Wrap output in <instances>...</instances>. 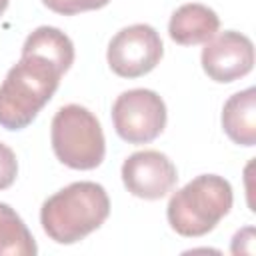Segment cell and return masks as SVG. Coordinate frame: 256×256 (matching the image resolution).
I'll use <instances>...</instances> for the list:
<instances>
[{"mask_svg": "<svg viewBox=\"0 0 256 256\" xmlns=\"http://www.w3.org/2000/svg\"><path fill=\"white\" fill-rule=\"evenodd\" d=\"M62 72L48 58L22 54L0 84V126L26 128L58 90Z\"/></svg>", "mask_w": 256, "mask_h": 256, "instance_id": "cell-1", "label": "cell"}, {"mask_svg": "<svg viewBox=\"0 0 256 256\" xmlns=\"http://www.w3.org/2000/svg\"><path fill=\"white\" fill-rule=\"evenodd\" d=\"M22 54H36L48 58L64 74L74 62V44L62 30L54 26H40L24 40Z\"/></svg>", "mask_w": 256, "mask_h": 256, "instance_id": "cell-11", "label": "cell"}, {"mask_svg": "<svg viewBox=\"0 0 256 256\" xmlns=\"http://www.w3.org/2000/svg\"><path fill=\"white\" fill-rule=\"evenodd\" d=\"M164 54L160 34L148 24H132L116 32L108 44V66L120 78H138L156 68Z\"/></svg>", "mask_w": 256, "mask_h": 256, "instance_id": "cell-6", "label": "cell"}, {"mask_svg": "<svg viewBox=\"0 0 256 256\" xmlns=\"http://www.w3.org/2000/svg\"><path fill=\"white\" fill-rule=\"evenodd\" d=\"M202 48V68L214 82H234L246 76L254 66V44L248 36L226 30L212 36Z\"/></svg>", "mask_w": 256, "mask_h": 256, "instance_id": "cell-8", "label": "cell"}, {"mask_svg": "<svg viewBox=\"0 0 256 256\" xmlns=\"http://www.w3.org/2000/svg\"><path fill=\"white\" fill-rule=\"evenodd\" d=\"M36 242L14 208L0 202V256H34Z\"/></svg>", "mask_w": 256, "mask_h": 256, "instance_id": "cell-12", "label": "cell"}, {"mask_svg": "<svg viewBox=\"0 0 256 256\" xmlns=\"http://www.w3.org/2000/svg\"><path fill=\"white\" fill-rule=\"evenodd\" d=\"M8 8V0H0V16L4 14V10Z\"/></svg>", "mask_w": 256, "mask_h": 256, "instance_id": "cell-15", "label": "cell"}, {"mask_svg": "<svg viewBox=\"0 0 256 256\" xmlns=\"http://www.w3.org/2000/svg\"><path fill=\"white\" fill-rule=\"evenodd\" d=\"M218 28L220 18L212 8L198 2H190L174 10L168 24V34L176 44L194 46L204 44L212 36H216Z\"/></svg>", "mask_w": 256, "mask_h": 256, "instance_id": "cell-9", "label": "cell"}, {"mask_svg": "<svg viewBox=\"0 0 256 256\" xmlns=\"http://www.w3.org/2000/svg\"><path fill=\"white\" fill-rule=\"evenodd\" d=\"M108 2L110 0H42L46 8L64 16H72L86 10H98V8H104Z\"/></svg>", "mask_w": 256, "mask_h": 256, "instance_id": "cell-13", "label": "cell"}, {"mask_svg": "<svg viewBox=\"0 0 256 256\" xmlns=\"http://www.w3.org/2000/svg\"><path fill=\"white\" fill-rule=\"evenodd\" d=\"M110 214V200L104 186L82 180L52 194L40 210V224L50 240L74 244L98 230Z\"/></svg>", "mask_w": 256, "mask_h": 256, "instance_id": "cell-2", "label": "cell"}, {"mask_svg": "<svg viewBox=\"0 0 256 256\" xmlns=\"http://www.w3.org/2000/svg\"><path fill=\"white\" fill-rule=\"evenodd\" d=\"M178 172L172 160L158 150H140L122 164V182L132 196L160 200L176 186Z\"/></svg>", "mask_w": 256, "mask_h": 256, "instance_id": "cell-7", "label": "cell"}, {"mask_svg": "<svg viewBox=\"0 0 256 256\" xmlns=\"http://www.w3.org/2000/svg\"><path fill=\"white\" fill-rule=\"evenodd\" d=\"M50 140L56 158L74 170H94L106 154L98 118L80 104H66L54 114Z\"/></svg>", "mask_w": 256, "mask_h": 256, "instance_id": "cell-4", "label": "cell"}, {"mask_svg": "<svg viewBox=\"0 0 256 256\" xmlns=\"http://www.w3.org/2000/svg\"><path fill=\"white\" fill-rule=\"evenodd\" d=\"M232 200L228 180L218 174H200L170 196L166 206L168 224L180 236H204L230 212Z\"/></svg>", "mask_w": 256, "mask_h": 256, "instance_id": "cell-3", "label": "cell"}, {"mask_svg": "<svg viewBox=\"0 0 256 256\" xmlns=\"http://www.w3.org/2000/svg\"><path fill=\"white\" fill-rule=\"evenodd\" d=\"M18 176V160L12 148L0 142V190H6L14 184Z\"/></svg>", "mask_w": 256, "mask_h": 256, "instance_id": "cell-14", "label": "cell"}, {"mask_svg": "<svg viewBox=\"0 0 256 256\" xmlns=\"http://www.w3.org/2000/svg\"><path fill=\"white\" fill-rule=\"evenodd\" d=\"M222 128L240 146L256 144V88L250 86L232 94L222 108Z\"/></svg>", "mask_w": 256, "mask_h": 256, "instance_id": "cell-10", "label": "cell"}, {"mask_svg": "<svg viewBox=\"0 0 256 256\" xmlns=\"http://www.w3.org/2000/svg\"><path fill=\"white\" fill-rule=\"evenodd\" d=\"M112 124L124 142L148 144L166 126V104L154 90H126L112 104Z\"/></svg>", "mask_w": 256, "mask_h": 256, "instance_id": "cell-5", "label": "cell"}]
</instances>
